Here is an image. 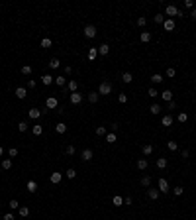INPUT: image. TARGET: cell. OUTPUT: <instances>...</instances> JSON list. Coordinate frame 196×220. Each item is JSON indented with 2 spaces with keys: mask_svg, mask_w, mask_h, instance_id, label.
<instances>
[{
  "mask_svg": "<svg viewBox=\"0 0 196 220\" xmlns=\"http://www.w3.org/2000/svg\"><path fill=\"white\" fill-rule=\"evenodd\" d=\"M77 89H78V81H69V83H67V89L65 91H69L73 94V92H77Z\"/></svg>",
  "mask_w": 196,
  "mask_h": 220,
  "instance_id": "10",
  "label": "cell"
},
{
  "mask_svg": "<svg viewBox=\"0 0 196 220\" xmlns=\"http://www.w3.org/2000/svg\"><path fill=\"white\" fill-rule=\"evenodd\" d=\"M161 124H163L165 128H169V126H173V116H171V114H165V116L161 118Z\"/></svg>",
  "mask_w": 196,
  "mask_h": 220,
  "instance_id": "13",
  "label": "cell"
},
{
  "mask_svg": "<svg viewBox=\"0 0 196 220\" xmlns=\"http://www.w3.org/2000/svg\"><path fill=\"white\" fill-rule=\"evenodd\" d=\"M108 53H110V45H108V43H102V45L98 47V55H102V57H106Z\"/></svg>",
  "mask_w": 196,
  "mask_h": 220,
  "instance_id": "12",
  "label": "cell"
},
{
  "mask_svg": "<svg viewBox=\"0 0 196 220\" xmlns=\"http://www.w3.org/2000/svg\"><path fill=\"white\" fill-rule=\"evenodd\" d=\"M118 100H120L122 104L128 102V94H125V92H120V94H118Z\"/></svg>",
  "mask_w": 196,
  "mask_h": 220,
  "instance_id": "49",
  "label": "cell"
},
{
  "mask_svg": "<svg viewBox=\"0 0 196 220\" xmlns=\"http://www.w3.org/2000/svg\"><path fill=\"white\" fill-rule=\"evenodd\" d=\"M176 120H178V122H180V124H184V122H186V120H188V114H186V112H180V114L176 116Z\"/></svg>",
  "mask_w": 196,
  "mask_h": 220,
  "instance_id": "38",
  "label": "cell"
},
{
  "mask_svg": "<svg viewBox=\"0 0 196 220\" xmlns=\"http://www.w3.org/2000/svg\"><path fill=\"white\" fill-rule=\"evenodd\" d=\"M8 155H10V157H16V155H18V149H16V148H10V149H8Z\"/></svg>",
  "mask_w": 196,
  "mask_h": 220,
  "instance_id": "52",
  "label": "cell"
},
{
  "mask_svg": "<svg viewBox=\"0 0 196 220\" xmlns=\"http://www.w3.org/2000/svg\"><path fill=\"white\" fill-rule=\"evenodd\" d=\"M106 142H108V143H114V142H118L116 132H110V134H106Z\"/></svg>",
  "mask_w": 196,
  "mask_h": 220,
  "instance_id": "32",
  "label": "cell"
},
{
  "mask_svg": "<svg viewBox=\"0 0 196 220\" xmlns=\"http://www.w3.org/2000/svg\"><path fill=\"white\" fill-rule=\"evenodd\" d=\"M161 81H165V79H163V75H159V73H155V75H151V83H153V84H159Z\"/></svg>",
  "mask_w": 196,
  "mask_h": 220,
  "instance_id": "26",
  "label": "cell"
},
{
  "mask_svg": "<svg viewBox=\"0 0 196 220\" xmlns=\"http://www.w3.org/2000/svg\"><path fill=\"white\" fill-rule=\"evenodd\" d=\"M112 202H114V207H124V199H122L120 194H116V197L112 199Z\"/></svg>",
  "mask_w": 196,
  "mask_h": 220,
  "instance_id": "31",
  "label": "cell"
},
{
  "mask_svg": "<svg viewBox=\"0 0 196 220\" xmlns=\"http://www.w3.org/2000/svg\"><path fill=\"white\" fill-rule=\"evenodd\" d=\"M47 65H49L51 69H59V67H61V61H59L57 57H53V59H51V61H49V63H47Z\"/></svg>",
  "mask_w": 196,
  "mask_h": 220,
  "instance_id": "30",
  "label": "cell"
},
{
  "mask_svg": "<svg viewBox=\"0 0 196 220\" xmlns=\"http://www.w3.org/2000/svg\"><path fill=\"white\" fill-rule=\"evenodd\" d=\"M55 130H57V134H65V132H67V124L65 122H59L57 126H55Z\"/></svg>",
  "mask_w": 196,
  "mask_h": 220,
  "instance_id": "28",
  "label": "cell"
},
{
  "mask_svg": "<svg viewBox=\"0 0 196 220\" xmlns=\"http://www.w3.org/2000/svg\"><path fill=\"white\" fill-rule=\"evenodd\" d=\"M106 134H108V132H106L104 126H98V128H96V136H104L106 138Z\"/></svg>",
  "mask_w": 196,
  "mask_h": 220,
  "instance_id": "40",
  "label": "cell"
},
{
  "mask_svg": "<svg viewBox=\"0 0 196 220\" xmlns=\"http://www.w3.org/2000/svg\"><path fill=\"white\" fill-rule=\"evenodd\" d=\"M8 207L12 208V210H18V208H20V202H18V201H16V199H12V201L8 202Z\"/></svg>",
  "mask_w": 196,
  "mask_h": 220,
  "instance_id": "39",
  "label": "cell"
},
{
  "mask_svg": "<svg viewBox=\"0 0 196 220\" xmlns=\"http://www.w3.org/2000/svg\"><path fill=\"white\" fill-rule=\"evenodd\" d=\"M139 39H141L143 43H147V41H151V33H149V32H141V35H139Z\"/></svg>",
  "mask_w": 196,
  "mask_h": 220,
  "instance_id": "35",
  "label": "cell"
},
{
  "mask_svg": "<svg viewBox=\"0 0 196 220\" xmlns=\"http://www.w3.org/2000/svg\"><path fill=\"white\" fill-rule=\"evenodd\" d=\"M75 151H77V149H75V145H67V148H65V153H67V155H75Z\"/></svg>",
  "mask_w": 196,
  "mask_h": 220,
  "instance_id": "45",
  "label": "cell"
},
{
  "mask_svg": "<svg viewBox=\"0 0 196 220\" xmlns=\"http://www.w3.org/2000/svg\"><path fill=\"white\" fill-rule=\"evenodd\" d=\"M131 81H133V75H131V73H122V83H125V84H130Z\"/></svg>",
  "mask_w": 196,
  "mask_h": 220,
  "instance_id": "16",
  "label": "cell"
},
{
  "mask_svg": "<svg viewBox=\"0 0 196 220\" xmlns=\"http://www.w3.org/2000/svg\"><path fill=\"white\" fill-rule=\"evenodd\" d=\"M165 14L171 16V18H184V12H183V10H178L175 4H169V6L165 8Z\"/></svg>",
  "mask_w": 196,
  "mask_h": 220,
  "instance_id": "1",
  "label": "cell"
},
{
  "mask_svg": "<svg viewBox=\"0 0 196 220\" xmlns=\"http://www.w3.org/2000/svg\"><path fill=\"white\" fill-rule=\"evenodd\" d=\"M183 4H184V8H188V10H194V2H192V0H184Z\"/></svg>",
  "mask_w": 196,
  "mask_h": 220,
  "instance_id": "48",
  "label": "cell"
},
{
  "mask_svg": "<svg viewBox=\"0 0 196 220\" xmlns=\"http://www.w3.org/2000/svg\"><path fill=\"white\" fill-rule=\"evenodd\" d=\"M194 120H196V116H194Z\"/></svg>",
  "mask_w": 196,
  "mask_h": 220,
  "instance_id": "60",
  "label": "cell"
},
{
  "mask_svg": "<svg viewBox=\"0 0 196 220\" xmlns=\"http://www.w3.org/2000/svg\"><path fill=\"white\" fill-rule=\"evenodd\" d=\"M85 38L92 39V38H96V26H92V24H88V26H85Z\"/></svg>",
  "mask_w": 196,
  "mask_h": 220,
  "instance_id": "3",
  "label": "cell"
},
{
  "mask_svg": "<svg viewBox=\"0 0 196 220\" xmlns=\"http://www.w3.org/2000/svg\"><path fill=\"white\" fill-rule=\"evenodd\" d=\"M175 75H176V71L173 67H169V69H167V77H175Z\"/></svg>",
  "mask_w": 196,
  "mask_h": 220,
  "instance_id": "54",
  "label": "cell"
},
{
  "mask_svg": "<svg viewBox=\"0 0 196 220\" xmlns=\"http://www.w3.org/2000/svg\"><path fill=\"white\" fill-rule=\"evenodd\" d=\"M141 185H143V187H147V189L151 187V177H149V175H145V177H141Z\"/></svg>",
  "mask_w": 196,
  "mask_h": 220,
  "instance_id": "36",
  "label": "cell"
},
{
  "mask_svg": "<svg viewBox=\"0 0 196 220\" xmlns=\"http://www.w3.org/2000/svg\"><path fill=\"white\" fill-rule=\"evenodd\" d=\"M190 16H192V18L196 20V8H194V10H190Z\"/></svg>",
  "mask_w": 196,
  "mask_h": 220,
  "instance_id": "58",
  "label": "cell"
},
{
  "mask_svg": "<svg viewBox=\"0 0 196 220\" xmlns=\"http://www.w3.org/2000/svg\"><path fill=\"white\" fill-rule=\"evenodd\" d=\"M77 177V171L75 169H67V179H75Z\"/></svg>",
  "mask_w": 196,
  "mask_h": 220,
  "instance_id": "47",
  "label": "cell"
},
{
  "mask_svg": "<svg viewBox=\"0 0 196 220\" xmlns=\"http://www.w3.org/2000/svg\"><path fill=\"white\" fill-rule=\"evenodd\" d=\"M161 98H163V100H167V102H171V100H173V91H169V89H167V91H163V92H161Z\"/></svg>",
  "mask_w": 196,
  "mask_h": 220,
  "instance_id": "19",
  "label": "cell"
},
{
  "mask_svg": "<svg viewBox=\"0 0 196 220\" xmlns=\"http://www.w3.org/2000/svg\"><path fill=\"white\" fill-rule=\"evenodd\" d=\"M155 165L159 169H165L167 165H169V161H167V157H157V161H155Z\"/></svg>",
  "mask_w": 196,
  "mask_h": 220,
  "instance_id": "14",
  "label": "cell"
},
{
  "mask_svg": "<svg viewBox=\"0 0 196 220\" xmlns=\"http://www.w3.org/2000/svg\"><path fill=\"white\" fill-rule=\"evenodd\" d=\"M20 71H22V75H26V77H30V75H32V67H30V65H24V67H22V69H20Z\"/></svg>",
  "mask_w": 196,
  "mask_h": 220,
  "instance_id": "34",
  "label": "cell"
},
{
  "mask_svg": "<svg viewBox=\"0 0 196 220\" xmlns=\"http://www.w3.org/2000/svg\"><path fill=\"white\" fill-rule=\"evenodd\" d=\"M183 193H184V189H183V187H175V189H173V194H175V197H180Z\"/></svg>",
  "mask_w": 196,
  "mask_h": 220,
  "instance_id": "46",
  "label": "cell"
},
{
  "mask_svg": "<svg viewBox=\"0 0 196 220\" xmlns=\"http://www.w3.org/2000/svg\"><path fill=\"white\" fill-rule=\"evenodd\" d=\"M141 151H143V155H151V153H153V145H151V143H145Z\"/></svg>",
  "mask_w": 196,
  "mask_h": 220,
  "instance_id": "33",
  "label": "cell"
},
{
  "mask_svg": "<svg viewBox=\"0 0 196 220\" xmlns=\"http://www.w3.org/2000/svg\"><path fill=\"white\" fill-rule=\"evenodd\" d=\"M147 94H149L151 98H155V97H159V92H157V89H153V87H151L149 91H147Z\"/></svg>",
  "mask_w": 196,
  "mask_h": 220,
  "instance_id": "50",
  "label": "cell"
},
{
  "mask_svg": "<svg viewBox=\"0 0 196 220\" xmlns=\"http://www.w3.org/2000/svg\"><path fill=\"white\" fill-rule=\"evenodd\" d=\"M55 83H57L59 87H63V89H65V87H67V77H65V75H59V77H55Z\"/></svg>",
  "mask_w": 196,
  "mask_h": 220,
  "instance_id": "17",
  "label": "cell"
},
{
  "mask_svg": "<svg viewBox=\"0 0 196 220\" xmlns=\"http://www.w3.org/2000/svg\"><path fill=\"white\" fill-rule=\"evenodd\" d=\"M145 24H147V18H145V16H139V18H137V26H139V28H143Z\"/></svg>",
  "mask_w": 196,
  "mask_h": 220,
  "instance_id": "42",
  "label": "cell"
},
{
  "mask_svg": "<svg viewBox=\"0 0 196 220\" xmlns=\"http://www.w3.org/2000/svg\"><path fill=\"white\" fill-rule=\"evenodd\" d=\"M98 97H100V94H98L96 91L88 92V102H90V104H96V102H98Z\"/></svg>",
  "mask_w": 196,
  "mask_h": 220,
  "instance_id": "18",
  "label": "cell"
},
{
  "mask_svg": "<svg viewBox=\"0 0 196 220\" xmlns=\"http://www.w3.org/2000/svg\"><path fill=\"white\" fill-rule=\"evenodd\" d=\"M112 92V83L110 81H102L98 87V94H110Z\"/></svg>",
  "mask_w": 196,
  "mask_h": 220,
  "instance_id": "2",
  "label": "cell"
},
{
  "mask_svg": "<svg viewBox=\"0 0 196 220\" xmlns=\"http://www.w3.org/2000/svg\"><path fill=\"white\" fill-rule=\"evenodd\" d=\"M27 89H35V81H33V79L27 81Z\"/></svg>",
  "mask_w": 196,
  "mask_h": 220,
  "instance_id": "56",
  "label": "cell"
},
{
  "mask_svg": "<svg viewBox=\"0 0 196 220\" xmlns=\"http://www.w3.org/2000/svg\"><path fill=\"white\" fill-rule=\"evenodd\" d=\"M61 179H63V173H51V183L53 185H59Z\"/></svg>",
  "mask_w": 196,
  "mask_h": 220,
  "instance_id": "20",
  "label": "cell"
},
{
  "mask_svg": "<svg viewBox=\"0 0 196 220\" xmlns=\"http://www.w3.org/2000/svg\"><path fill=\"white\" fill-rule=\"evenodd\" d=\"M41 47H45V49L47 47H51V38H43L41 39Z\"/></svg>",
  "mask_w": 196,
  "mask_h": 220,
  "instance_id": "41",
  "label": "cell"
},
{
  "mask_svg": "<svg viewBox=\"0 0 196 220\" xmlns=\"http://www.w3.org/2000/svg\"><path fill=\"white\" fill-rule=\"evenodd\" d=\"M175 108H176V102H175V100L167 102V110H175Z\"/></svg>",
  "mask_w": 196,
  "mask_h": 220,
  "instance_id": "53",
  "label": "cell"
},
{
  "mask_svg": "<svg viewBox=\"0 0 196 220\" xmlns=\"http://www.w3.org/2000/svg\"><path fill=\"white\" fill-rule=\"evenodd\" d=\"M153 20H155V24H161V26H163V22H165V16H163V14H157V16H155V18H153Z\"/></svg>",
  "mask_w": 196,
  "mask_h": 220,
  "instance_id": "44",
  "label": "cell"
},
{
  "mask_svg": "<svg viewBox=\"0 0 196 220\" xmlns=\"http://www.w3.org/2000/svg\"><path fill=\"white\" fill-rule=\"evenodd\" d=\"M147 165H149L147 157H141V159L137 161V169H141V171H145V169H147Z\"/></svg>",
  "mask_w": 196,
  "mask_h": 220,
  "instance_id": "15",
  "label": "cell"
},
{
  "mask_svg": "<svg viewBox=\"0 0 196 220\" xmlns=\"http://www.w3.org/2000/svg\"><path fill=\"white\" fill-rule=\"evenodd\" d=\"M4 220H14V214L12 212H6V214H4Z\"/></svg>",
  "mask_w": 196,
  "mask_h": 220,
  "instance_id": "57",
  "label": "cell"
},
{
  "mask_svg": "<svg viewBox=\"0 0 196 220\" xmlns=\"http://www.w3.org/2000/svg\"><path fill=\"white\" fill-rule=\"evenodd\" d=\"M161 110H163V108H161V104H151V106H149V112H151V114H161Z\"/></svg>",
  "mask_w": 196,
  "mask_h": 220,
  "instance_id": "23",
  "label": "cell"
},
{
  "mask_svg": "<svg viewBox=\"0 0 196 220\" xmlns=\"http://www.w3.org/2000/svg\"><path fill=\"white\" fill-rule=\"evenodd\" d=\"M86 57L90 59V61H92V59H96V57H98V49H96V47H90V49H88V53H86Z\"/></svg>",
  "mask_w": 196,
  "mask_h": 220,
  "instance_id": "25",
  "label": "cell"
},
{
  "mask_svg": "<svg viewBox=\"0 0 196 220\" xmlns=\"http://www.w3.org/2000/svg\"><path fill=\"white\" fill-rule=\"evenodd\" d=\"M18 212H20V216H22V218H26L27 214H30V208H27V207H20Z\"/></svg>",
  "mask_w": 196,
  "mask_h": 220,
  "instance_id": "37",
  "label": "cell"
},
{
  "mask_svg": "<svg viewBox=\"0 0 196 220\" xmlns=\"http://www.w3.org/2000/svg\"><path fill=\"white\" fill-rule=\"evenodd\" d=\"M27 128H30V126H27V122H20V124H18V130H20V132H26Z\"/></svg>",
  "mask_w": 196,
  "mask_h": 220,
  "instance_id": "51",
  "label": "cell"
},
{
  "mask_svg": "<svg viewBox=\"0 0 196 220\" xmlns=\"http://www.w3.org/2000/svg\"><path fill=\"white\" fill-rule=\"evenodd\" d=\"M63 73H65V77H67V75H71V73H73V67H69V65H67V67H63Z\"/></svg>",
  "mask_w": 196,
  "mask_h": 220,
  "instance_id": "55",
  "label": "cell"
},
{
  "mask_svg": "<svg viewBox=\"0 0 196 220\" xmlns=\"http://www.w3.org/2000/svg\"><path fill=\"white\" fill-rule=\"evenodd\" d=\"M27 116L32 118V120H37V118L41 116V110H39V108H30V110H27Z\"/></svg>",
  "mask_w": 196,
  "mask_h": 220,
  "instance_id": "9",
  "label": "cell"
},
{
  "mask_svg": "<svg viewBox=\"0 0 196 220\" xmlns=\"http://www.w3.org/2000/svg\"><path fill=\"white\" fill-rule=\"evenodd\" d=\"M26 189L30 191V193H35V191H37V183H35V181H27Z\"/></svg>",
  "mask_w": 196,
  "mask_h": 220,
  "instance_id": "27",
  "label": "cell"
},
{
  "mask_svg": "<svg viewBox=\"0 0 196 220\" xmlns=\"http://www.w3.org/2000/svg\"><path fill=\"white\" fill-rule=\"evenodd\" d=\"M167 148H169V151H176L178 145H176V142H167Z\"/></svg>",
  "mask_w": 196,
  "mask_h": 220,
  "instance_id": "43",
  "label": "cell"
},
{
  "mask_svg": "<svg viewBox=\"0 0 196 220\" xmlns=\"http://www.w3.org/2000/svg\"><path fill=\"white\" fill-rule=\"evenodd\" d=\"M69 100H71V104H80L82 102V94L80 92H73V94H69Z\"/></svg>",
  "mask_w": 196,
  "mask_h": 220,
  "instance_id": "5",
  "label": "cell"
},
{
  "mask_svg": "<svg viewBox=\"0 0 196 220\" xmlns=\"http://www.w3.org/2000/svg\"><path fill=\"white\" fill-rule=\"evenodd\" d=\"M0 155H4V148L2 145H0Z\"/></svg>",
  "mask_w": 196,
  "mask_h": 220,
  "instance_id": "59",
  "label": "cell"
},
{
  "mask_svg": "<svg viewBox=\"0 0 196 220\" xmlns=\"http://www.w3.org/2000/svg\"><path fill=\"white\" fill-rule=\"evenodd\" d=\"M57 106H59V100H57L55 97H49V98L45 100V108H47V110H53V108H57Z\"/></svg>",
  "mask_w": 196,
  "mask_h": 220,
  "instance_id": "4",
  "label": "cell"
},
{
  "mask_svg": "<svg viewBox=\"0 0 196 220\" xmlns=\"http://www.w3.org/2000/svg\"><path fill=\"white\" fill-rule=\"evenodd\" d=\"M159 194H161L159 189H147V197H149L151 201H157V199H159Z\"/></svg>",
  "mask_w": 196,
  "mask_h": 220,
  "instance_id": "7",
  "label": "cell"
},
{
  "mask_svg": "<svg viewBox=\"0 0 196 220\" xmlns=\"http://www.w3.org/2000/svg\"><path fill=\"white\" fill-rule=\"evenodd\" d=\"M159 191L161 193H169L171 189H169V181L167 179H159Z\"/></svg>",
  "mask_w": 196,
  "mask_h": 220,
  "instance_id": "6",
  "label": "cell"
},
{
  "mask_svg": "<svg viewBox=\"0 0 196 220\" xmlns=\"http://www.w3.org/2000/svg\"><path fill=\"white\" fill-rule=\"evenodd\" d=\"M163 28L167 30V32H173V30H175V20H173V18L165 20V22H163Z\"/></svg>",
  "mask_w": 196,
  "mask_h": 220,
  "instance_id": "11",
  "label": "cell"
},
{
  "mask_svg": "<svg viewBox=\"0 0 196 220\" xmlns=\"http://www.w3.org/2000/svg\"><path fill=\"white\" fill-rule=\"evenodd\" d=\"M92 159V149H82V161H90Z\"/></svg>",
  "mask_w": 196,
  "mask_h": 220,
  "instance_id": "24",
  "label": "cell"
},
{
  "mask_svg": "<svg viewBox=\"0 0 196 220\" xmlns=\"http://www.w3.org/2000/svg\"><path fill=\"white\" fill-rule=\"evenodd\" d=\"M16 97H18L20 100H24V98L27 97V89L26 87H18V89H16Z\"/></svg>",
  "mask_w": 196,
  "mask_h": 220,
  "instance_id": "8",
  "label": "cell"
},
{
  "mask_svg": "<svg viewBox=\"0 0 196 220\" xmlns=\"http://www.w3.org/2000/svg\"><path fill=\"white\" fill-rule=\"evenodd\" d=\"M0 167L4 169V171H8V169H12V159L8 157V159H2V163H0Z\"/></svg>",
  "mask_w": 196,
  "mask_h": 220,
  "instance_id": "22",
  "label": "cell"
},
{
  "mask_svg": "<svg viewBox=\"0 0 196 220\" xmlns=\"http://www.w3.org/2000/svg\"><path fill=\"white\" fill-rule=\"evenodd\" d=\"M32 134L33 136H41V134H43V126H39V124L32 126Z\"/></svg>",
  "mask_w": 196,
  "mask_h": 220,
  "instance_id": "21",
  "label": "cell"
},
{
  "mask_svg": "<svg viewBox=\"0 0 196 220\" xmlns=\"http://www.w3.org/2000/svg\"><path fill=\"white\" fill-rule=\"evenodd\" d=\"M41 83L43 84H51V83H55V77H51V75H43V77H41Z\"/></svg>",
  "mask_w": 196,
  "mask_h": 220,
  "instance_id": "29",
  "label": "cell"
}]
</instances>
